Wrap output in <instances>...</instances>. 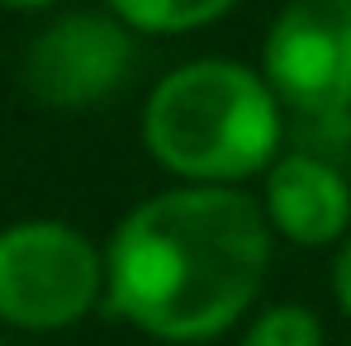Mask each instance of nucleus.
Returning <instances> with one entry per match:
<instances>
[{"mask_svg": "<svg viewBox=\"0 0 351 346\" xmlns=\"http://www.w3.org/2000/svg\"><path fill=\"white\" fill-rule=\"evenodd\" d=\"M105 304V247L62 219L0 228V323L14 332H66Z\"/></svg>", "mask_w": 351, "mask_h": 346, "instance_id": "nucleus-3", "label": "nucleus"}, {"mask_svg": "<svg viewBox=\"0 0 351 346\" xmlns=\"http://www.w3.org/2000/svg\"><path fill=\"white\" fill-rule=\"evenodd\" d=\"M285 105L261 66L195 58L167 71L143 105V147L185 185H237L285 152Z\"/></svg>", "mask_w": 351, "mask_h": 346, "instance_id": "nucleus-2", "label": "nucleus"}, {"mask_svg": "<svg viewBox=\"0 0 351 346\" xmlns=\"http://www.w3.org/2000/svg\"><path fill=\"white\" fill-rule=\"evenodd\" d=\"M271 275V223L237 185H171L105 242V308L167 346L219 342Z\"/></svg>", "mask_w": 351, "mask_h": 346, "instance_id": "nucleus-1", "label": "nucleus"}, {"mask_svg": "<svg viewBox=\"0 0 351 346\" xmlns=\"http://www.w3.org/2000/svg\"><path fill=\"white\" fill-rule=\"evenodd\" d=\"M332 299L351 318V232L337 242V256H332Z\"/></svg>", "mask_w": 351, "mask_h": 346, "instance_id": "nucleus-10", "label": "nucleus"}, {"mask_svg": "<svg viewBox=\"0 0 351 346\" xmlns=\"http://www.w3.org/2000/svg\"><path fill=\"white\" fill-rule=\"evenodd\" d=\"M261 76L285 114L351 110V0H290L261 38Z\"/></svg>", "mask_w": 351, "mask_h": 346, "instance_id": "nucleus-5", "label": "nucleus"}, {"mask_svg": "<svg viewBox=\"0 0 351 346\" xmlns=\"http://www.w3.org/2000/svg\"><path fill=\"white\" fill-rule=\"evenodd\" d=\"M261 214L294 247H337L351 232V180L332 162L280 152L261 180Z\"/></svg>", "mask_w": 351, "mask_h": 346, "instance_id": "nucleus-6", "label": "nucleus"}, {"mask_svg": "<svg viewBox=\"0 0 351 346\" xmlns=\"http://www.w3.org/2000/svg\"><path fill=\"white\" fill-rule=\"evenodd\" d=\"M5 10H53V5H62V0H0Z\"/></svg>", "mask_w": 351, "mask_h": 346, "instance_id": "nucleus-11", "label": "nucleus"}, {"mask_svg": "<svg viewBox=\"0 0 351 346\" xmlns=\"http://www.w3.org/2000/svg\"><path fill=\"white\" fill-rule=\"evenodd\" d=\"M133 29L110 10H71L29 38L19 81L48 110H95L133 76Z\"/></svg>", "mask_w": 351, "mask_h": 346, "instance_id": "nucleus-4", "label": "nucleus"}, {"mask_svg": "<svg viewBox=\"0 0 351 346\" xmlns=\"http://www.w3.org/2000/svg\"><path fill=\"white\" fill-rule=\"evenodd\" d=\"M233 5L237 0H105V10L123 29H133V34H167V38L223 19Z\"/></svg>", "mask_w": 351, "mask_h": 346, "instance_id": "nucleus-7", "label": "nucleus"}, {"mask_svg": "<svg viewBox=\"0 0 351 346\" xmlns=\"http://www.w3.org/2000/svg\"><path fill=\"white\" fill-rule=\"evenodd\" d=\"M323 342L328 337H323V323H318L313 308H304V304H271V308H261L247 323L237 346H323Z\"/></svg>", "mask_w": 351, "mask_h": 346, "instance_id": "nucleus-8", "label": "nucleus"}, {"mask_svg": "<svg viewBox=\"0 0 351 346\" xmlns=\"http://www.w3.org/2000/svg\"><path fill=\"white\" fill-rule=\"evenodd\" d=\"M285 143H290V152L342 166V157H351V110H337V114H290Z\"/></svg>", "mask_w": 351, "mask_h": 346, "instance_id": "nucleus-9", "label": "nucleus"}]
</instances>
